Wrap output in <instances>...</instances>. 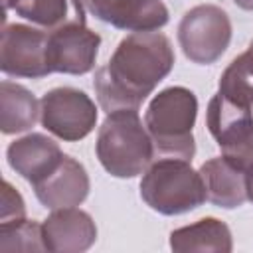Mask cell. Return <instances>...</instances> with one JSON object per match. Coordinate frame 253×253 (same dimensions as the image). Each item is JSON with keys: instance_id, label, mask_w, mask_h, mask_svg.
Returning <instances> with one entry per match:
<instances>
[{"instance_id": "cell-17", "label": "cell", "mask_w": 253, "mask_h": 253, "mask_svg": "<svg viewBox=\"0 0 253 253\" xmlns=\"http://www.w3.org/2000/svg\"><path fill=\"white\" fill-rule=\"evenodd\" d=\"M40 119V103L24 85L2 81L0 83V130L16 134L30 130Z\"/></svg>"}, {"instance_id": "cell-9", "label": "cell", "mask_w": 253, "mask_h": 253, "mask_svg": "<svg viewBox=\"0 0 253 253\" xmlns=\"http://www.w3.org/2000/svg\"><path fill=\"white\" fill-rule=\"evenodd\" d=\"M47 65L51 73L85 75L95 67L101 36L85 24H69L47 32Z\"/></svg>"}, {"instance_id": "cell-10", "label": "cell", "mask_w": 253, "mask_h": 253, "mask_svg": "<svg viewBox=\"0 0 253 253\" xmlns=\"http://www.w3.org/2000/svg\"><path fill=\"white\" fill-rule=\"evenodd\" d=\"M97 20L126 32H156L170 20L162 0H81Z\"/></svg>"}, {"instance_id": "cell-7", "label": "cell", "mask_w": 253, "mask_h": 253, "mask_svg": "<svg viewBox=\"0 0 253 253\" xmlns=\"http://www.w3.org/2000/svg\"><path fill=\"white\" fill-rule=\"evenodd\" d=\"M99 111L91 97L75 87H55L40 99V123L65 142L85 138L97 125Z\"/></svg>"}, {"instance_id": "cell-1", "label": "cell", "mask_w": 253, "mask_h": 253, "mask_svg": "<svg viewBox=\"0 0 253 253\" xmlns=\"http://www.w3.org/2000/svg\"><path fill=\"white\" fill-rule=\"evenodd\" d=\"M174 49L160 32H132L123 38L111 59L97 69L93 87L101 109L138 111L156 85L172 71Z\"/></svg>"}, {"instance_id": "cell-21", "label": "cell", "mask_w": 253, "mask_h": 253, "mask_svg": "<svg viewBox=\"0 0 253 253\" xmlns=\"http://www.w3.org/2000/svg\"><path fill=\"white\" fill-rule=\"evenodd\" d=\"M245 184H247V200L253 202V162L245 170Z\"/></svg>"}, {"instance_id": "cell-23", "label": "cell", "mask_w": 253, "mask_h": 253, "mask_svg": "<svg viewBox=\"0 0 253 253\" xmlns=\"http://www.w3.org/2000/svg\"><path fill=\"white\" fill-rule=\"evenodd\" d=\"M14 2H16V0H2V6H4V12H8L10 8H14Z\"/></svg>"}, {"instance_id": "cell-14", "label": "cell", "mask_w": 253, "mask_h": 253, "mask_svg": "<svg viewBox=\"0 0 253 253\" xmlns=\"http://www.w3.org/2000/svg\"><path fill=\"white\" fill-rule=\"evenodd\" d=\"M200 176L204 180L206 198L213 206L223 210H233L245 204L247 200L245 168H239L225 156H215L202 164Z\"/></svg>"}, {"instance_id": "cell-4", "label": "cell", "mask_w": 253, "mask_h": 253, "mask_svg": "<svg viewBox=\"0 0 253 253\" xmlns=\"http://www.w3.org/2000/svg\"><path fill=\"white\" fill-rule=\"evenodd\" d=\"M140 198L162 215L188 213L208 200L200 172L182 158H154L142 172Z\"/></svg>"}, {"instance_id": "cell-16", "label": "cell", "mask_w": 253, "mask_h": 253, "mask_svg": "<svg viewBox=\"0 0 253 253\" xmlns=\"http://www.w3.org/2000/svg\"><path fill=\"white\" fill-rule=\"evenodd\" d=\"M12 10L47 32L69 24H85V6L81 0H16Z\"/></svg>"}, {"instance_id": "cell-3", "label": "cell", "mask_w": 253, "mask_h": 253, "mask_svg": "<svg viewBox=\"0 0 253 253\" xmlns=\"http://www.w3.org/2000/svg\"><path fill=\"white\" fill-rule=\"evenodd\" d=\"M95 152L101 166L115 178L142 174L154 160V146L138 111L109 113L99 126Z\"/></svg>"}, {"instance_id": "cell-2", "label": "cell", "mask_w": 253, "mask_h": 253, "mask_svg": "<svg viewBox=\"0 0 253 253\" xmlns=\"http://www.w3.org/2000/svg\"><path fill=\"white\" fill-rule=\"evenodd\" d=\"M198 99L186 87H166L148 103L144 126L152 138L154 158L190 160L196 154L194 125Z\"/></svg>"}, {"instance_id": "cell-12", "label": "cell", "mask_w": 253, "mask_h": 253, "mask_svg": "<svg viewBox=\"0 0 253 253\" xmlns=\"http://www.w3.org/2000/svg\"><path fill=\"white\" fill-rule=\"evenodd\" d=\"M63 156L65 154L57 142L42 132H30L22 138H16L6 150L10 168L32 186L47 178L59 166Z\"/></svg>"}, {"instance_id": "cell-11", "label": "cell", "mask_w": 253, "mask_h": 253, "mask_svg": "<svg viewBox=\"0 0 253 253\" xmlns=\"http://www.w3.org/2000/svg\"><path fill=\"white\" fill-rule=\"evenodd\" d=\"M47 251L55 253H83L97 241V225L93 217L79 208L51 210L42 223Z\"/></svg>"}, {"instance_id": "cell-20", "label": "cell", "mask_w": 253, "mask_h": 253, "mask_svg": "<svg viewBox=\"0 0 253 253\" xmlns=\"http://www.w3.org/2000/svg\"><path fill=\"white\" fill-rule=\"evenodd\" d=\"M26 219V204L20 192L4 180L2 184V198H0V227L12 225Z\"/></svg>"}, {"instance_id": "cell-22", "label": "cell", "mask_w": 253, "mask_h": 253, "mask_svg": "<svg viewBox=\"0 0 253 253\" xmlns=\"http://www.w3.org/2000/svg\"><path fill=\"white\" fill-rule=\"evenodd\" d=\"M241 10H247V12H253V0H233Z\"/></svg>"}, {"instance_id": "cell-6", "label": "cell", "mask_w": 253, "mask_h": 253, "mask_svg": "<svg viewBox=\"0 0 253 253\" xmlns=\"http://www.w3.org/2000/svg\"><path fill=\"white\" fill-rule=\"evenodd\" d=\"M206 125L217 142L221 156L245 168L253 162V111L223 97L213 95L208 103Z\"/></svg>"}, {"instance_id": "cell-8", "label": "cell", "mask_w": 253, "mask_h": 253, "mask_svg": "<svg viewBox=\"0 0 253 253\" xmlns=\"http://www.w3.org/2000/svg\"><path fill=\"white\" fill-rule=\"evenodd\" d=\"M47 32L26 24H10L2 30L0 69L12 77L42 79L49 75Z\"/></svg>"}, {"instance_id": "cell-15", "label": "cell", "mask_w": 253, "mask_h": 253, "mask_svg": "<svg viewBox=\"0 0 253 253\" xmlns=\"http://www.w3.org/2000/svg\"><path fill=\"white\" fill-rule=\"evenodd\" d=\"M170 249L176 253H229L233 249V237L229 227L221 219L202 217L196 223L174 229L170 233Z\"/></svg>"}, {"instance_id": "cell-13", "label": "cell", "mask_w": 253, "mask_h": 253, "mask_svg": "<svg viewBox=\"0 0 253 253\" xmlns=\"http://www.w3.org/2000/svg\"><path fill=\"white\" fill-rule=\"evenodd\" d=\"M89 174L85 166L73 156L65 154L59 166L42 182L34 184L36 198L47 210L73 208L85 202L89 196Z\"/></svg>"}, {"instance_id": "cell-19", "label": "cell", "mask_w": 253, "mask_h": 253, "mask_svg": "<svg viewBox=\"0 0 253 253\" xmlns=\"http://www.w3.org/2000/svg\"><path fill=\"white\" fill-rule=\"evenodd\" d=\"M0 249L2 251H47L42 223L34 219H22L12 225H2Z\"/></svg>"}, {"instance_id": "cell-5", "label": "cell", "mask_w": 253, "mask_h": 253, "mask_svg": "<svg viewBox=\"0 0 253 253\" xmlns=\"http://www.w3.org/2000/svg\"><path fill=\"white\" fill-rule=\"evenodd\" d=\"M178 42L190 61L210 65L225 53L231 42V20L215 4L194 6L180 20Z\"/></svg>"}, {"instance_id": "cell-18", "label": "cell", "mask_w": 253, "mask_h": 253, "mask_svg": "<svg viewBox=\"0 0 253 253\" xmlns=\"http://www.w3.org/2000/svg\"><path fill=\"white\" fill-rule=\"evenodd\" d=\"M233 103L253 107V40L241 55H237L219 77V91Z\"/></svg>"}]
</instances>
